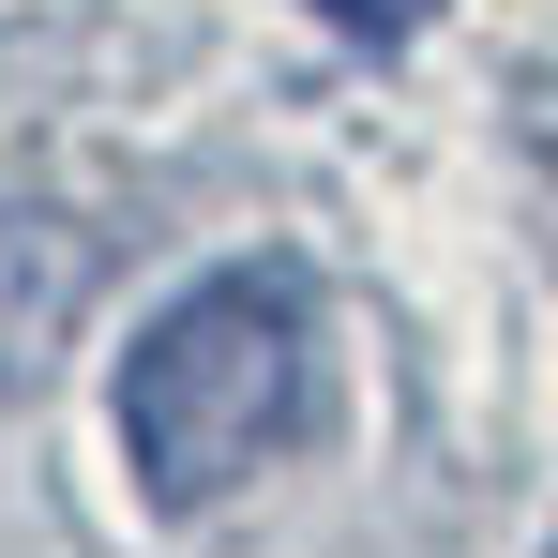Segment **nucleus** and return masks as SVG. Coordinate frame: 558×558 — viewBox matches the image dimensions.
I'll list each match as a JSON object with an SVG mask.
<instances>
[{
    "label": "nucleus",
    "instance_id": "f257e3e1",
    "mask_svg": "<svg viewBox=\"0 0 558 558\" xmlns=\"http://www.w3.org/2000/svg\"><path fill=\"white\" fill-rule=\"evenodd\" d=\"M317 377H332V332H317V287L302 257H227L196 272L136 348H121V468L136 498L182 529V513H227L257 468H287L317 438Z\"/></svg>",
    "mask_w": 558,
    "mask_h": 558
},
{
    "label": "nucleus",
    "instance_id": "7ed1b4c3",
    "mask_svg": "<svg viewBox=\"0 0 558 558\" xmlns=\"http://www.w3.org/2000/svg\"><path fill=\"white\" fill-rule=\"evenodd\" d=\"M302 15H332V31H348V46H408V31H423V15H438V0H302Z\"/></svg>",
    "mask_w": 558,
    "mask_h": 558
},
{
    "label": "nucleus",
    "instance_id": "f03ea898",
    "mask_svg": "<svg viewBox=\"0 0 558 558\" xmlns=\"http://www.w3.org/2000/svg\"><path fill=\"white\" fill-rule=\"evenodd\" d=\"M76 302H92V242H76L61 211H15V196H0V408L46 392Z\"/></svg>",
    "mask_w": 558,
    "mask_h": 558
}]
</instances>
